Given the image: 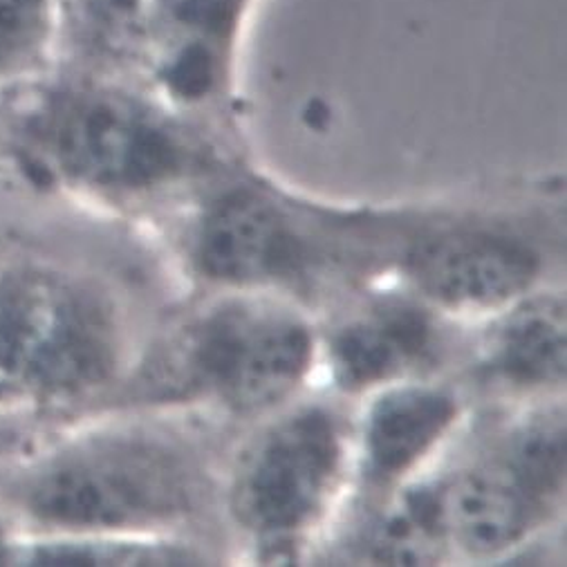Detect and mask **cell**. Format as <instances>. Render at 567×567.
<instances>
[{
    "label": "cell",
    "mask_w": 567,
    "mask_h": 567,
    "mask_svg": "<svg viewBox=\"0 0 567 567\" xmlns=\"http://www.w3.org/2000/svg\"><path fill=\"white\" fill-rule=\"evenodd\" d=\"M0 146L32 179L115 198L155 192L212 159L126 76L59 63L0 90Z\"/></svg>",
    "instance_id": "6da1fadb"
},
{
    "label": "cell",
    "mask_w": 567,
    "mask_h": 567,
    "mask_svg": "<svg viewBox=\"0 0 567 567\" xmlns=\"http://www.w3.org/2000/svg\"><path fill=\"white\" fill-rule=\"evenodd\" d=\"M196 455L146 429L74 435L25 460L3 487L6 512L43 536H111L198 509Z\"/></svg>",
    "instance_id": "7a4b0ae2"
},
{
    "label": "cell",
    "mask_w": 567,
    "mask_h": 567,
    "mask_svg": "<svg viewBox=\"0 0 567 567\" xmlns=\"http://www.w3.org/2000/svg\"><path fill=\"white\" fill-rule=\"evenodd\" d=\"M122 363L109 295L48 258L0 256V413H41L106 389Z\"/></svg>",
    "instance_id": "3957f363"
},
{
    "label": "cell",
    "mask_w": 567,
    "mask_h": 567,
    "mask_svg": "<svg viewBox=\"0 0 567 567\" xmlns=\"http://www.w3.org/2000/svg\"><path fill=\"white\" fill-rule=\"evenodd\" d=\"M315 339L292 310L225 301L159 350L144 386L159 400H214L260 413L295 393L312 365Z\"/></svg>",
    "instance_id": "277c9868"
},
{
    "label": "cell",
    "mask_w": 567,
    "mask_h": 567,
    "mask_svg": "<svg viewBox=\"0 0 567 567\" xmlns=\"http://www.w3.org/2000/svg\"><path fill=\"white\" fill-rule=\"evenodd\" d=\"M563 485L565 420L534 417L442 485L449 540L474 556L505 551L549 518Z\"/></svg>",
    "instance_id": "5b68a950"
},
{
    "label": "cell",
    "mask_w": 567,
    "mask_h": 567,
    "mask_svg": "<svg viewBox=\"0 0 567 567\" xmlns=\"http://www.w3.org/2000/svg\"><path fill=\"white\" fill-rule=\"evenodd\" d=\"M343 464V433L334 413L308 406L265 429L240 455L229 509L260 543H286L323 512Z\"/></svg>",
    "instance_id": "8992f818"
},
{
    "label": "cell",
    "mask_w": 567,
    "mask_h": 567,
    "mask_svg": "<svg viewBox=\"0 0 567 567\" xmlns=\"http://www.w3.org/2000/svg\"><path fill=\"white\" fill-rule=\"evenodd\" d=\"M192 260L212 280L267 286L303 278L317 258L286 207L254 186H234L209 200L194 225Z\"/></svg>",
    "instance_id": "52a82bcc"
},
{
    "label": "cell",
    "mask_w": 567,
    "mask_h": 567,
    "mask_svg": "<svg viewBox=\"0 0 567 567\" xmlns=\"http://www.w3.org/2000/svg\"><path fill=\"white\" fill-rule=\"evenodd\" d=\"M543 258L520 234L487 225H457L417 238L404 258L413 286L451 310L498 308L527 292Z\"/></svg>",
    "instance_id": "ba28073f"
},
{
    "label": "cell",
    "mask_w": 567,
    "mask_h": 567,
    "mask_svg": "<svg viewBox=\"0 0 567 567\" xmlns=\"http://www.w3.org/2000/svg\"><path fill=\"white\" fill-rule=\"evenodd\" d=\"M245 0H146V70L179 102L223 87Z\"/></svg>",
    "instance_id": "9c48e42d"
},
{
    "label": "cell",
    "mask_w": 567,
    "mask_h": 567,
    "mask_svg": "<svg viewBox=\"0 0 567 567\" xmlns=\"http://www.w3.org/2000/svg\"><path fill=\"white\" fill-rule=\"evenodd\" d=\"M442 346L431 312L389 299L343 323L330 343L334 382L350 393L386 384L433 365Z\"/></svg>",
    "instance_id": "30bf717a"
},
{
    "label": "cell",
    "mask_w": 567,
    "mask_h": 567,
    "mask_svg": "<svg viewBox=\"0 0 567 567\" xmlns=\"http://www.w3.org/2000/svg\"><path fill=\"white\" fill-rule=\"evenodd\" d=\"M460 413L457 400L435 386H404L377 400L363 426L365 476L391 485L433 451Z\"/></svg>",
    "instance_id": "8fae6325"
},
{
    "label": "cell",
    "mask_w": 567,
    "mask_h": 567,
    "mask_svg": "<svg viewBox=\"0 0 567 567\" xmlns=\"http://www.w3.org/2000/svg\"><path fill=\"white\" fill-rule=\"evenodd\" d=\"M146 0H59V65L128 76L146 70Z\"/></svg>",
    "instance_id": "7c38bea8"
},
{
    "label": "cell",
    "mask_w": 567,
    "mask_h": 567,
    "mask_svg": "<svg viewBox=\"0 0 567 567\" xmlns=\"http://www.w3.org/2000/svg\"><path fill=\"white\" fill-rule=\"evenodd\" d=\"M487 382L543 389L565 380V306L543 297L509 312L483 346L478 365Z\"/></svg>",
    "instance_id": "4fadbf2b"
},
{
    "label": "cell",
    "mask_w": 567,
    "mask_h": 567,
    "mask_svg": "<svg viewBox=\"0 0 567 567\" xmlns=\"http://www.w3.org/2000/svg\"><path fill=\"white\" fill-rule=\"evenodd\" d=\"M449 540L442 485L404 492L365 529L363 554L382 565H420L437 558Z\"/></svg>",
    "instance_id": "5bb4252c"
},
{
    "label": "cell",
    "mask_w": 567,
    "mask_h": 567,
    "mask_svg": "<svg viewBox=\"0 0 567 567\" xmlns=\"http://www.w3.org/2000/svg\"><path fill=\"white\" fill-rule=\"evenodd\" d=\"M59 0H0V90L54 65Z\"/></svg>",
    "instance_id": "9a60e30c"
},
{
    "label": "cell",
    "mask_w": 567,
    "mask_h": 567,
    "mask_svg": "<svg viewBox=\"0 0 567 567\" xmlns=\"http://www.w3.org/2000/svg\"><path fill=\"white\" fill-rule=\"evenodd\" d=\"M25 565H196L200 554L164 543L111 540L106 536H45L39 543H17L12 563Z\"/></svg>",
    "instance_id": "2e32d148"
},
{
    "label": "cell",
    "mask_w": 567,
    "mask_h": 567,
    "mask_svg": "<svg viewBox=\"0 0 567 567\" xmlns=\"http://www.w3.org/2000/svg\"><path fill=\"white\" fill-rule=\"evenodd\" d=\"M12 549H14V540L8 538V529L0 525V565L12 563Z\"/></svg>",
    "instance_id": "e0dca14e"
}]
</instances>
